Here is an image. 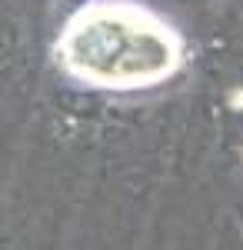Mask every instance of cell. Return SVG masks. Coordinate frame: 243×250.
Here are the masks:
<instances>
[{"label":"cell","instance_id":"obj_1","mask_svg":"<svg viewBox=\"0 0 243 250\" xmlns=\"http://www.w3.org/2000/svg\"><path fill=\"white\" fill-rule=\"evenodd\" d=\"M70 60L83 74L107 80L160 77L173 60V50L157 30H143L127 17H94L70 37Z\"/></svg>","mask_w":243,"mask_h":250}]
</instances>
